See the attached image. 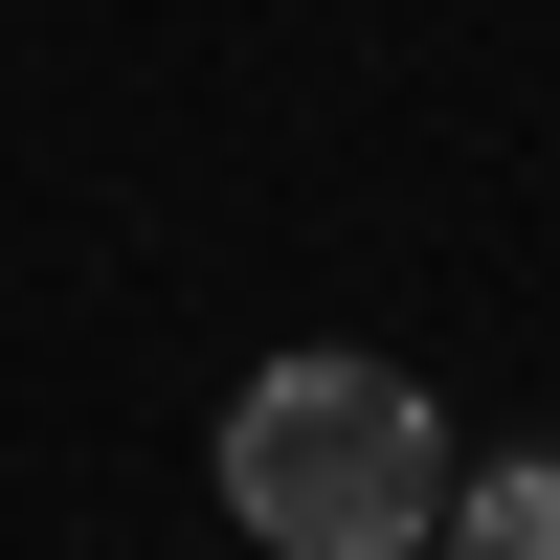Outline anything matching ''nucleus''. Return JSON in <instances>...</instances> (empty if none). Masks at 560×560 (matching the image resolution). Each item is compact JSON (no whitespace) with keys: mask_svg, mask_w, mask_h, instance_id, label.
Segmentation results:
<instances>
[{"mask_svg":"<svg viewBox=\"0 0 560 560\" xmlns=\"http://www.w3.org/2000/svg\"><path fill=\"white\" fill-rule=\"evenodd\" d=\"M224 516L269 560H427L448 516V427L404 359H269L247 404H224Z\"/></svg>","mask_w":560,"mask_h":560,"instance_id":"obj_1","label":"nucleus"},{"mask_svg":"<svg viewBox=\"0 0 560 560\" xmlns=\"http://www.w3.org/2000/svg\"><path fill=\"white\" fill-rule=\"evenodd\" d=\"M448 538H471V560H560V448L471 471V493H448Z\"/></svg>","mask_w":560,"mask_h":560,"instance_id":"obj_2","label":"nucleus"}]
</instances>
